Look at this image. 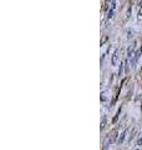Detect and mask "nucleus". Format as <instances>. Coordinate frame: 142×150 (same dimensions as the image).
<instances>
[{
	"label": "nucleus",
	"instance_id": "obj_1",
	"mask_svg": "<svg viewBox=\"0 0 142 150\" xmlns=\"http://www.w3.org/2000/svg\"><path fill=\"white\" fill-rule=\"evenodd\" d=\"M137 44H138V40H135L134 43L129 46V49H127V59L131 60L132 58H134L135 53L137 51Z\"/></svg>",
	"mask_w": 142,
	"mask_h": 150
},
{
	"label": "nucleus",
	"instance_id": "obj_2",
	"mask_svg": "<svg viewBox=\"0 0 142 150\" xmlns=\"http://www.w3.org/2000/svg\"><path fill=\"white\" fill-rule=\"evenodd\" d=\"M141 54H142V45L140 46V49H137V51L135 53V55H134V58L131 59V64H132V68H136V65H137V62H138V59H140V56H141Z\"/></svg>",
	"mask_w": 142,
	"mask_h": 150
},
{
	"label": "nucleus",
	"instance_id": "obj_3",
	"mask_svg": "<svg viewBox=\"0 0 142 150\" xmlns=\"http://www.w3.org/2000/svg\"><path fill=\"white\" fill-rule=\"evenodd\" d=\"M118 59H120V50L116 49L115 51H113L112 58H111V64L113 65V67H116V65L118 64Z\"/></svg>",
	"mask_w": 142,
	"mask_h": 150
},
{
	"label": "nucleus",
	"instance_id": "obj_4",
	"mask_svg": "<svg viewBox=\"0 0 142 150\" xmlns=\"http://www.w3.org/2000/svg\"><path fill=\"white\" fill-rule=\"evenodd\" d=\"M137 19H138L140 21H142V0L138 4V9H137Z\"/></svg>",
	"mask_w": 142,
	"mask_h": 150
},
{
	"label": "nucleus",
	"instance_id": "obj_5",
	"mask_svg": "<svg viewBox=\"0 0 142 150\" xmlns=\"http://www.w3.org/2000/svg\"><path fill=\"white\" fill-rule=\"evenodd\" d=\"M106 128V116L102 115V120H101V126H100V130H103Z\"/></svg>",
	"mask_w": 142,
	"mask_h": 150
},
{
	"label": "nucleus",
	"instance_id": "obj_6",
	"mask_svg": "<svg viewBox=\"0 0 142 150\" xmlns=\"http://www.w3.org/2000/svg\"><path fill=\"white\" fill-rule=\"evenodd\" d=\"M121 109H122V106H120V109L117 110V112H116V116L113 118V123H116V120H117V118H118V115H120V112H121Z\"/></svg>",
	"mask_w": 142,
	"mask_h": 150
},
{
	"label": "nucleus",
	"instance_id": "obj_7",
	"mask_svg": "<svg viewBox=\"0 0 142 150\" xmlns=\"http://www.w3.org/2000/svg\"><path fill=\"white\" fill-rule=\"evenodd\" d=\"M101 100H102V101L106 100V93H105V91H102V94H101Z\"/></svg>",
	"mask_w": 142,
	"mask_h": 150
},
{
	"label": "nucleus",
	"instance_id": "obj_8",
	"mask_svg": "<svg viewBox=\"0 0 142 150\" xmlns=\"http://www.w3.org/2000/svg\"><path fill=\"white\" fill-rule=\"evenodd\" d=\"M127 18H131V5L129 6V10H127Z\"/></svg>",
	"mask_w": 142,
	"mask_h": 150
},
{
	"label": "nucleus",
	"instance_id": "obj_9",
	"mask_svg": "<svg viewBox=\"0 0 142 150\" xmlns=\"http://www.w3.org/2000/svg\"><path fill=\"white\" fill-rule=\"evenodd\" d=\"M106 41H107V36H103V39H102V41H101V46H102L103 44H105Z\"/></svg>",
	"mask_w": 142,
	"mask_h": 150
},
{
	"label": "nucleus",
	"instance_id": "obj_10",
	"mask_svg": "<svg viewBox=\"0 0 142 150\" xmlns=\"http://www.w3.org/2000/svg\"><path fill=\"white\" fill-rule=\"evenodd\" d=\"M122 68H124V65H120V70H118V75H122Z\"/></svg>",
	"mask_w": 142,
	"mask_h": 150
}]
</instances>
